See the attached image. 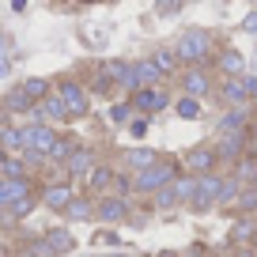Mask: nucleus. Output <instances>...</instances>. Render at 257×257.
Returning a JSON list of instances; mask_svg holds the SVG:
<instances>
[{"mask_svg": "<svg viewBox=\"0 0 257 257\" xmlns=\"http://www.w3.org/2000/svg\"><path fill=\"white\" fill-rule=\"evenodd\" d=\"M242 27H246V31H249V34H257V12H249V16H246V19H242Z\"/></svg>", "mask_w": 257, "mask_h": 257, "instance_id": "ea45409f", "label": "nucleus"}, {"mask_svg": "<svg viewBox=\"0 0 257 257\" xmlns=\"http://www.w3.org/2000/svg\"><path fill=\"white\" fill-rule=\"evenodd\" d=\"M174 197H178V204L193 201V197H197V178H193V174H178L174 178Z\"/></svg>", "mask_w": 257, "mask_h": 257, "instance_id": "5701e85b", "label": "nucleus"}, {"mask_svg": "<svg viewBox=\"0 0 257 257\" xmlns=\"http://www.w3.org/2000/svg\"><path fill=\"white\" fill-rule=\"evenodd\" d=\"M19 91H23V95H27V102H46V98L49 95H53V87H49V80H46V76H31V80H23V83H19Z\"/></svg>", "mask_w": 257, "mask_h": 257, "instance_id": "ddd939ff", "label": "nucleus"}, {"mask_svg": "<svg viewBox=\"0 0 257 257\" xmlns=\"http://www.w3.org/2000/svg\"><path fill=\"white\" fill-rule=\"evenodd\" d=\"M91 170H95V155H91L87 148H76L72 159L64 163V174H72V178H87Z\"/></svg>", "mask_w": 257, "mask_h": 257, "instance_id": "f8f14e48", "label": "nucleus"}, {"mask_svg": "<svg viewBox=\"0 0 257 257\" xmlns=\"http://www.w3.org/2000/svg\"><path fill=\"white\" fill-rule=\"evenodd\" d=\"M242 83H246V95H249V102H257V76H242Z\"/></svg>", "mask_w": 257, "mask_h": 257, "instance_id": "58836bf2", "label": "nucleus"}, {"mask_svg": "<svg viewBox=\"0 0 257 257\" xmlns=\"http://www.w3.org/2000/svg\"><path fill=\"white\" fill-rule=\"evenodd\" d=\"M102 257H125V253H102Z\"/></svg>", "mask_w": 257, "mask_h": 257, "instance_id": "49530a36", "label": "nucleus"}, {"mask_svg": "<svg viewBox=\"0 0 257 257\" xmlns=\"http://www.w3.org/2000/svg\"><path fill=\"white\" fill-rule=\"evenodd\" d=\"M170 98H167V91L163 87H144V91H137V95H133V110H140V117H148V113H155V110H163V106H167Z\"/></svg>", "mask_w": 257, "mask_h": 257, "instance_id": "0eeeda50", "label": "nucleus"}, {"mask_svg": "<svg viewBox=\"0 0 257 257\" xmlns=\"http://www.w3.org/2000/svg\"><path fill=\"white\" fill-rule=\"evenodd\" d=\"M38 117H42V125H46V121H53V125H61V121H68V110H64V102L57 95H49L46 102L38 106Z\"/></svg>", "mask_w": 257, "mask_h": 257, "instance_id": "6ab92c4d", "label": "nucleus"}, {"mask_svg": "<svg viewBox=\"0 0 257 257\" xmlns=\"http://www.w3.org/2000/svg\"><path fill=\"white\" fill-rule=\"evenodd\" d=\"M253 227H257V223H249V219H238V223L231 227V242H234V246H246V242H253Z\"/></svg>", "mask_w": 257, "mask_h": 257, "instance_id": "c85d7f7f", "label": "nucleus"}, {"mask_svg": "<svg viewBox=\"0 0 257 257\" xmlns=\"http://www.w3.org/2000/svg\"><path fill=\"white\" fill-rule=\"evenodd\" d=\"M133 72H137L140 91H144V87H159V80H163V72L152 64V57H148V61H137V64H133Z\"/></svg>", "mask_w": 257, "mask_h": 257, "instance_id": "aec40b11", "label": "nucleus"}, {"mask_svg": "<svg viewBox=\"0 0 257 257\" xmlns=\"http://www.w3.org/2000/svg\"><path fill=\"white\" fill-rule=\"evenodd\" d=\"M128 133L133 137H148V117H133L128 121Z\"/></svg>", "mask_w": 257, "mask_h": 257, "instance_id": "c9c22d12", "label": "nucleus"}, {"mask_svg": "<svg viewBox=\"0 0 257 257\" xmlns=\"http://www.w3.org/2000/svg\"><path fill=\"white\" fill-rule=\"evenodd\" d=\"M182 91H185V98H197V102H201V98L212 91L208 72H204V68H189V72L182 76Z\"/></svg>", "mask_w": 257, "mask_h": 257, "instance_id": "1a4fd4ad", "label": "nucleus"}, {"mask_svg": "<svg viewBox=\"0 0 257 257\" xmlns=\"http://www.w3.org/2000/svg\"><path fill=\"white\" fill-rule=\"evenodd\" d=\"M174 178H178V167L167 163V159H159L155 167L140 170V174L133 178V189H137V193H159V189H167Z\"/></svg>", "mask_w": 257, "mask_h": 257, "instance_id": "f03ea898", "label": "nucleus"}, {"mask_svg": "<svg viewBox=\"0 0 257 257\" xmlns=\"http://www.w3.org/2000/svg\"><path fill=\"white\" fill-rule=\"evenodd\" d=\"M174 113H178V117H185V121H197V117H201V102H197V98H178V106H174Z\"/></svg>", "mask_w": 257, "mask_h": 257, "instance_id": "c756f323", "label": "nucleus"}, {"mask_svg": "<svg viewBox=\"0 0 257 257\" xmlns=\"http://www.w3.org/2000/svg\"><path fill=\"white\" fill-rule=\"evenodd\" d=\"M57 144V133L53 125H27L23 128V152H38V155H49V148Z\"/></svg>", "mask_w": 257, "mask_h": 257, "instance_id": "20e7f679", "label": "nucleus"}, {"mask_svg": "<svg viewBox=\"0 0 257 257\" xmlns=\"http://www.w3.org/2000/svg\"><path fill=\"white\" fill-rule=\"evenodd\" d=\"M72 197H76L72 185H61V182H57V185H46V193H42V201H46L49 208H57V212L68 208V201H72Z\"/></svg>", "mask_w": 257, "mask_h": 257, "instance_id": "f3484780", "label": "nucleus"}, {"mask_svg": "<svg viewBox=\"0 0 257 257\" xmlns=\"http://www.w3.org/2000/svg\"><path fill=\"white\" fill-rule=\"evenodd\" d=\"M0 148H4V152H8V148H23V128L0 125Z\"/></svg>", "mask_w": 257, "mask_h": 257, "instance_id": "bb28decb", "label": "nucleus"}, {"mask_svg": "<svg viewBox=\"0 0 257 257\" xmlns=\"http://www.w3.org/2000/svg\"><path fill=\"white\" fill-rule=\"evenodd\" d=\"M249 137L257 140V113H253V121H249Z\"/></svg>", "mask_w": 257, "mask_h": 257, "instance_id": "a19ab883", "label": "nucleus"}, {"mask_svg": "<svg viewBox=\"0 0 257 257\" xmlns=\"http://www.w3.org/2000/svg\"><path fill=\"white\" fill-rule=\"evenodd\" d=\"M219 72L227 76V80H242V68H246V57L238 53V49H219Z\"/></svg>", "mask_w": 257, "mask_h": 257, "instance_id": "9b49d317", "label": "nucleus"}, {"mask_svg": "<svg viewBox=\"0 0 257 257\" xmlns=\"http://www.w3.org/2000/svg\"><path fill=\"white\" fill-rule=\"evenodd\" d=\"M249 133H234V137H223L216 144V159H242V148H246Z\"/></svg>", "mask_w": 257, "mask_h": 257, "instance_id": "2eb2a0df", "label": "nucleus"}, {"mask_svg": "<svg viewBox=\"0 0 257 257\" xmlns=\"http://www.w3.org/2000/svg\"><path fill=\"white\" fill-rule=\"evenodd\" d=\"M31 197V182L27 178H19V182H0V208L4 204H19Z\"/></svg>", "mask_w": 257, "mask_h": 257, "instance_id": "4468645a", "label": "nucleus"}, {"mask_svg": "<svg viewBox=\"0 0 257 257\" xmlns=\"http://www.w3.org/2000/svg\"><path fill=\"white\" fill-rule=\"evenodd\" d=\"M98 219H106V223H121V219H128V201H121V197H106V201L98 204Z\"/></svg>", "mask_w": 257, "mask_h": 257, "instance_id": "dca6fc26", "label": "nucleus"}, {"mask_svg": "<svg viewBox=\"0 0 257 257\" xmlns=\"http://www.w3.org/2000/svg\"><path fill=\"white\" fill-rule=\"evenodd\" d=\"M234 208H238V212H257V185H246V189L238 193Z\"/></svg>", "mask_w": 257, "mask_h": 257, "instance_id": "7c9ffc66", "label": "nucleus"}, {"mask_svg": "<svg viewBox=\"0 0 257 257\" xmlns=\"http://www.w3.org/2000/svg\"><path fill=\"white\" fill-rule=\"evenodd\" d=\"M76 148H80V144H76V137H57V144L49 148V155H46V159H49V163H68Z\"/></svg>", "mask_w": 257, "mask_h": 257, "instance_id": "412c9836", "label": "nucleus"}, {"mask_svg": "<svg viewBox=\"0 0 257 257\" xmlns=\"http://www.w3.org/2000/svg\"><path fill=\"white\" fill-rule=\"evenodd\" d=\"M46 249H49V257H61V253H72L76 249V238L68 231H64V227H53V231H46Z\"/></svg>", "mask_w": 257, "mask_h": 257, "instance_id": "9d476101", "label": "nucleus"}, {"mask_svg": "<svg viewBox=\"0 0 257 257\" xmlns=\"http://www.w3.org/2000/svg\"><path fill=\"white\" fill-rule=\"evenodd\" d=\"M128 113H133V106H128V102H113L110 106V121H113V125H125Z\"/></svg>", "mask_w": 257, "mask_h": 257, "instance_id": "72a5a7b5", "label": "nucleus"}, {"mask_svg": "<svg viewBox=\"0 0 257 257\" xmlns=\"http://www.w3.org/2000/svg\"><path fill=\"white\" fill-rule=\"evenodd\" d=\"M216 148H208V144H197V148H189L185 152V170H193V178H204V174H212L216 170Z\"/></svg>", "mask_w": 257, "mask_h": 257, "instance_id": "39448f33", "label": "nucleus"}, {"mask_svg": "<svg viewBox=\"0 0 257 257\" xmlns=\"http://www.w3.org/2000/svg\"><path fill=\"white\" fill-rule=\"evenodd\" d=\"M152 64L159 68L163 76H170V72H178V53H174V49H155V53H152Z\"/></svg>", "mask_w": 257, "mask_h": 257, "instance_id": "b1692460", "label": "nucleus"}, {"mask_svg": "<svg viewBox=\"0 0 257 257\" xmlns=\"http://www.w3.org/2000/svg\"><path fill=\"white\" fill-rule=\"evenodd\" d=\"M64 216H68V219H91V216H95V208H91L87 197H72L68 208H64Z\"/></svg>", "mask_w": 257, "mask_h": 257, "instance_id": "393cba45", "label": "nucleus"}, {"mask_svg": "<svg viewBox=\"0 0 257 257\" xmlns=\"http://www.w3.org/2000/svg\"><path fill=\"white\" fill-rule=\"evenodd\" d=\"M57 98L64 102V110H68V117H83L91 106V95L83 91L80 80H61V87H57Z\"/></svg>", "mask_w": 257, "mask_h": 257, "instance_id": "7ed1b4c3", "label": "nucleus"}, {"mask_svg": "<svg viewBox=\"0 0 257 257\" xmlns=\"http://www.w3.org/2000/svg\"><path fill=\"white\" fill-rule=\"evenodd\" d=\"M110 182H113V170H110V167H95V170L87 174V185H91V189H106Z\"/></svg>", "mask_w": 257, "mask_h": 257, "instance_id": "2f4dec72", "label": "nucleus"}, {"mask_svg": "<svg viewBox=\"0 0 257 257\" xmlns=\"http://www.w3.org/2000/svg\"><path fill=\"white\" fill-rule=\"evenodd\" d=\"M238 193H242L238 178H223V185H219V197H216V204H234V201H238Z\"/></svg>", "mask_w": 257, "mask_h": 257, "instance_id": "a878e982", "label": "nucleus"}, {"mask_svg": "<svg viewBox=\"0 0 257 257\" xmlns=\"http://www.w3.org/2000/svg\"><path fill=\"white\" fill-rule=\"evenodd\" d=\"M246 121H249V110H246V106H238V110H231V113L219 117V133H223V137H234V133L246 128Z\"/></svg>", "mask_w": 257, "mask_h": 257, "instance_id": "a211bd4d", "label": "nucleus"}, {"mask_svg": "<svg viewBox=\"0 0 257 257\" xmlns=\"http://www.w3.org/2000/svg\"><path fill=\"white\" fill-rule=\"evenodd\" d=\"M219 185H223V178L219 174H204V178H197V197H193V204L197 208H212L216 204V197H219Z\"/></svg>", "mask_w": 257, "mask_h": 257, "instance_id": "6e6552de", "label": "nucleus"}, {"mask_svg": "<svg viewBox=\"0 0 257 257\" xmlns=\"http://www.w3.org/2000/svg\"><path fill=\"white\" fill-rule=\"evenodd\" d=\"M117 163H121V167H125V170H133V178H137L140 170L155 167V163H159V155H155L152 148H121Z\"/></svg>", "mask_w": 257, "mask_h": 257, "instance_id": "423d86ee", "label": "nucleus"}, {"mask_svg": "<svg viewBox=\"0 0 257 257\" xmlns=\"http://www.w3.org/2000/svg\"><path fill=\"white\" fill-rule=\"evenodd\" d=\"M0 106H4V110H8V113H23V110H31V102H27V95H23V91H8V95H4V102H0Z\"/></svg>", "mask_w": 257, "mask_h": 257, "instance_id": "cd10ccee", "label": "nucleus"}, {"mask_svg": "<svg viewBox=\"0 0 257 257\" xmlns=\"http://www.w3.org/2000/svg\"><path fill=\"white\" fill-rule=\"evenodd\" d=\"M219 91H223V98H227V102H234V110L249 102V95H246V83H242V80H223V87H219Z\"/></svg>", "mask_w": 257, "mask_h": 257, "instance_id": "4be33fe9", "label": "nucleus"}, {"mask_svg": "<svg viewBox=\"0 0 257 257\" xmlns=\"http://www.w3.org/2000/svg\"><path fill=\"white\" fill-rule=\"evenodd\" d=\"M253 249H257V227H253Z\"/></svg>", "mask_w": 257, "mask_h": 257, "instance_id": "a18cd8bd", "label": "nucleus"}, {"mask_svg": "<svg viewBox=\"0 0 257 257\" xmlns=\"http://www.w3.org/2000/svg\"><path fill=\"white\" fill-rule=\"evenodd\" d=\"M27 257H49L46 242H31V246H27Z\"/></svg>", "mask_w": 257, "mask_h": 257, "instance_id": "4c0bfd02", "label": "nucleus"}, {"mask_svg": "<svg viewBox=\"0 0 257 257\" xmlns=\"http://www.w3.org/2000/svg\"><path fill=\"white\" fill-rule=\"evenodd\" d=\"M155 204H159V208H174V204H178V197H174V182H170L167 189L155 193Z\"/></svg>", "mask_w": 257, "mask_h": 257, "instance_id": "f704fd0d", "label": "nucleus"}, {"mask_svg": "<svg viewBox=\"0 0 257 257\" xmlns=\"http://www.w3.org/2000/svg\"><path fill=\"white\" fill-rule=\"evenodd\" d=\"M4 163H8V152H4V148H0V167H4Z\"/></svg>", "mask_w": 257, "mask_h": 257, "instance_id": "37998d69", "label": "nucleus"}, {"mask_svg": "<svg viewBox=\"0 0 257 257\" xmlns=\"http://www.w3.org/2000/svg\"><path fill=\"white\" fill-rule=\"evenodd\" d=\"M12 72V38L8 34H0V80Z\"/></svg>", "mask_w": 257, "mask_h": 257, "instance_id": "473e14b6", "label": "nucleus"}, {"mask_svg": "<svg viewBox=\"0 0 257 257\" xmlns=\"http://www.w3.org/2000/svg\"><path fill=\"white\" fill-rule=\"evenodd\" d=\"M249 185H257V159H253V182H249Z\"/></svg>", "mask_w": 257, "mask_h": 257, "instance_id": "c03bdc74", "label": "nucleus"}, {"mask_svg": "<svg viewBox=\"0 0 257 257\" xmlns=\"http://www.w3.org/2000/svg\"><path fill=\"white\" fill-rule=\"evenodd\" d=\"M155 12H159V16H178V12H182V4H178V0H163Z\"/></svg>", "mask_w": 257, "mask_h": 257, "instance_id": "e433bc0d", "label": "nucleus"}, {"mask_svg": "<svg viewBox=\"0 0 257 257\" xmlns=\"http://www.w3.org/2000/svg\"><path fill=\"white\" fill-rule=\"evenodd\" d=\"M234 257H253V249H238V253H234Z\"/></svg>", "mask_w": 257, "mask_h": 257, "instance_id": "79ce46f5", "label": "nucleus"}, {"mask_svg": "<svg viewBox=\"0 0 257 257\" xmlns=\"http://www.w3.org/2000/svg\"><path fill=\"white\" fill-rule=\"evenodd\" d=\"M174 53H178V64L201 68V64L208 61V53H212V34L204 31V27H189V31H182Z\"/></svg>", "mask_w": 257, "mask_h": 257, "instance_id": "f257e3e1", "label": "nucleus"}]
</instances>
